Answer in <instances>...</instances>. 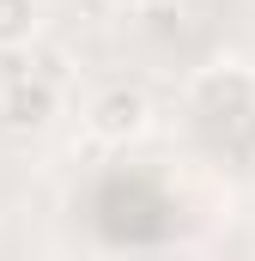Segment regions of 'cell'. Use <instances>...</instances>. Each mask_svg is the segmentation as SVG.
I'll return each instance as SVG.
<instances>
[{
    "mask_svg": "<svg viewBox=\"0 0 255 261\" xmlns=\"http://www.w3.org/2000/svg\"><path fill=\"white\" fill-rule=\"evenodd\" d=\"M146 6H164V0H146Z\"/></svg>",
    "mask_w": 255,
    "mask_h": 261,
    "instance_id": "5",
    "label": "cell"
},
{
    "mask_svg": "<svg viewBox=\"0 0 255 261\" xmlns=\"http://www.w3.org/2000/svg\"><path fill=\"white\" fill-rule=\"evenodd\" d=\"M189 103L200 116H243L255 103V67L243 61H213L189 79Z\"/></svg>",
    "mask_w": 255,
    "mask_h": 261,
    "instance_id": "2",
    "label": "cell"
},
{
    "mask_svg": "<svg viewBox=\"0 0 255 261\" xmlns=\"http://www.w3.org/2000/svg\"><path fill=\"white\" fill-rule=\"evenodd\" d=\"M61 116V85L49 73H24L0 91V128L6 134H43Z\"/></svg>",
    "mask_w": 255,
    "mask_h": 261,
    "instance_id": "3",
    "label": "cell"
},
{
    "mask_svg": "<svg viewBox=\"0 0 255 261\" xmlns=\"http://www.w3.org/2000/svg\"><path fill=\"white\" fill-rule=\"evenodd\" d=\"M37 24H43V6H37V0H0V49L31 43Z\"/></svg>",
    "mask_w": 255,
    "mask_h": 261,
    "instance_id": "4",
    "label": "cell"
},
{
    "mask_svg": "<svg viewBox=\"0 0 255 261\" xmlns=\"http://www.w3.org/2000/svg\"><path fill=\"white\" fill-rule=\"evenodd\" d=\"M85 128L97 134L104 146H128L152 128V97L140 85H104L91 103H85Z\"/></svg>",
    "mask_w": 255,
    "mask_h": 261,
    "instance_id": "1",
    "label": "cell"
}]
</instances>
